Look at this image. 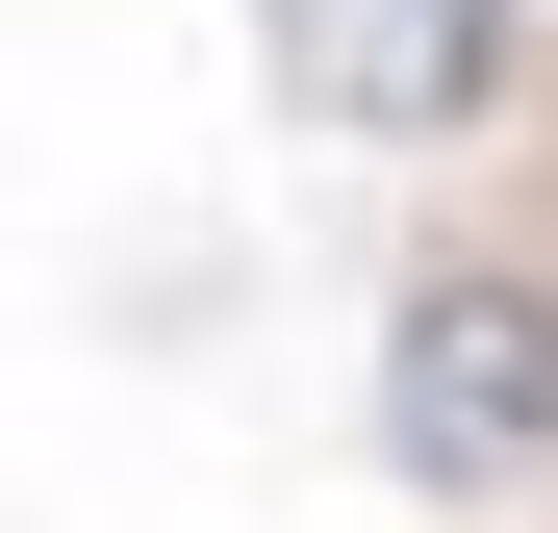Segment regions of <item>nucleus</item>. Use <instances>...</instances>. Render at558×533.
<instances>
[{
  "label": "nucleus",
  "instance_id": "obj_1",
  "mask_svg": "<svg viewBox=\"0 0 558 533\" xmlns=\"http://www.w3.org/2000/svg\"><path fill=\"white\" fill-rule=\"evenodd\" d=\"M381 458L407 483H533L558 458V280H407L381 305Z\"/></svg>",
  "mask_w": 558,
  "mask_h": 533
},
{
  "label": "nucleus",
  "instance_id": "obj_2",
  "mask_svg": "<svg viewBox=\"0 0 558 533\" xmlns=\"http://www.w3.org/2000/svg\"><path fill=\"white\" fill-rule=\"evenodd\" d=\"M279 26H305V102L330 128H457L508 76V0H279Z\"/></svg>",
  "mask_w": 558,
  "mask_h": 533
}]
</instances>
